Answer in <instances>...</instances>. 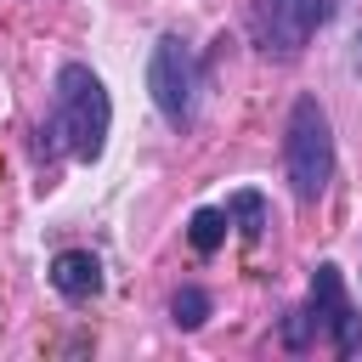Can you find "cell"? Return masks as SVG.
<instances>
[{"instance_id": "cell-1", "label": "cell", "mask_w": 362, "mask_h": 362, "mask_svg": "<svg viewBox=\"0 0 362 362\" xmlns=\"http://www.w3.org/2000/svg\"><path fill=\"white\" fill-rule=\"evenodd\" d=\"M51 124L62 136V153L79 164H96L107 147V124H113V102L107 85L85 68V62H62L51 79Z\"/></svg>"}, {"instance_id": "cell-2", "label": "cell", "mask_w": 362, "mask_h": 362, "mask_svg": "<svg viewBox=\"0 0 362 362\" xmlns=\"http://www.w3.org/2000/svg\"><path fill=\"white\" fill-rule=\"evenodd\" d=\"M283 175L300 204H317L334 181V124L317 96H294L283 124Z\"/></svg>"}, {"instance_id": "cell-3", "label": "cell", "mask_w": 362, "mask_h": 362, "mask_svg": "<svg viewBox=\"0 0 362 362\" xmlns=\"http://www.w3.org/2000/svg\"><path fill=\"white\" fill-rule=\"evenodd\" d=\"M147 96L170 130H192L198 96H204V68L181 34H158V45L147 57Z\"/></svg>"}, {"instance_id": "cell-4", "label": "cell", "mask_w": 362, "mask_h": 362, "mask_svg": "<svg viewBox=\"0 0 362 362\" xmlns=\"http://www.w3.org/2000/svg\"><path fill=\"white\" fill-rule=\"evenodd\" d=\"M328 17H334V0H255L249 6V40L266 62H294Z\"/></svg>"}, {"instance_id": "cell-5", "label": "cell", "mask_w": 362, "mask_h": 362, "mask_svg": "<svg viewBox=\"0 0 362 362\" xmlns=\"http://www.w3.org/2000/svg\"><path fill=\"white\" fill-rule=\"evenodd\" d=\"M51 288L68 300V305H85L102 294V260L90 249H62L51 255Z\"/></svg>"}, {"instance_id": "cell-6", "label": "cell", "mask_w": 362, "mask_h": 362, "mask_svg": "<svg viewBox=\"0 0 362 362\" xmlns=\"http://www.w3.org/2000/svg\"><path fill=\"white\" fill-rule=\"evenodd\" d=\"M226 215H232V226L243 232V243H260V238H266V226H272V215H266V198H260L255 187L232 192V198H226Z\"/></svg>"}, {"instance_id": "cell-7", "label": "cell", "mask_w": 362, "mask_h": 362, "mask_svg": "<svg viewBox=\"0 0 362 362\" xmlns=\"http://www.w3.org/2000/svg\"><path fill=\"white\" fill-rule=\"evenodd\" d=\"M226 226H232V215H226V209H209V204H204V209H192V221H187V243H192V255H204V260H209V255L226 243Z\"/></svg>"}, {"instance_id": "cell-8", "label": "cell", "mask_w": 362, "mask_h": 362, "mask_svg": "<svg viewBox=\"0 0 362 362\" xmlns=\"http://www.w3.org/2000/svg\"><path fill=\"white\" fill-rule=\"evenodd\" d=\"M209 311H215V300H209L204 288H192V283L170 294V322H175V328H187V334H192V328H204V322H209Z\"/></svg>"}, {"instance_id": "cell-9", "label": "cell", "mask_w": 362, "mask_h": 362, "mask_svg": "<svg viewBox=\"0 0 362 362\" xmlns=\"http://www.w3.org/2000/svg\"><path fill=\"white\" fill-rule=\"evenodd\" d=\"M328 345H334V356L362 362V317H356V305H345V311L328 322Z\"/></svg>"}, {"instance_id": "cell-10", "label": "cell", "mask_w": 362, "mask_h": 362, "mask_svg": "<svg viewBox=\"0 0 362 362\" xmlns=\"http://www.w3.org/2000/svg\"><path fill=\"white\" fill-rule=\"evenodd\" d=\"M311 339H317V317H311L305 305H294V311L283 317V345H288V351H305Z\"/></svg>"}, {"instance_id": "cell-11", "label": "cell", "mask_w": 362, "mask_h": 362, "mask_svg": "<svg viewBox=\"0 0 362 362\" xmlns=\"http://www.w3.org/2000/svg\"><path fill=\"white\" fill-rule=\"evenodd\" d=\"M351 57H356V74H362V28H356V40H351Z\"/></svg>"}]
</instances>
